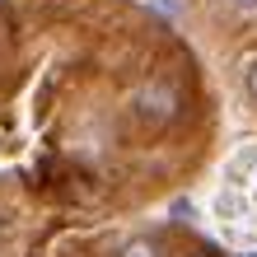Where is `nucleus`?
<instances>
[{"mask_svg": "<svg viewBox=\"0 0 257 257\" xmlns=\"http://www.w3.org/2000/svg\"><path fill=\"white\" fill-rule=\"evenodd\" d=\"M201 257H210V252H201Z\"/></svg>", "mask_w": 257, "mask_h": 257, "instance_id": "obj_6", "label": "nucleus"}, {"mask_svg": "<svg viewBox=\"0 0 257 257\" xmlns=\"http://www.w3.org/2000/svg\"><path fill=\"white\" fill-rule=\"evenodd\" d=\"M234 14H243V19H257V0H224Z\"/></svg>", "mask_w": 257, "mask_h": 257, "instance_id": "obj_4", "label": "nucleus"}, {"mask_svg": "<svg viewBox=\"0 0 257 257\" xmlns=\"http://www.w3.org/2000/svg\"><path fill=\"white\" fill-rule=\"evenodd\" d=\"M243 89H248V98L257 103V61H248V70H243Z\"/></svg>", "mask_w": 257, "mask_h": 257, "instance_id": "obj_5", "label": "nucleus"}, {"mask_svg": "<svg viewBox=\"0 0 257 257\" xmlns=\"http://www.w3.org/2000/svg\"><path fill=\"white\" fill-rule=\"evenodd\" d=\"M252 164H257V150H243V155H234V159H229V183H243V178L252 173Z\"/></svg>", "mask_w": 257, "mask_h": 257, "instance_id": "obj_2", "label": "nucleus"}, {"mask_svg": "<svg viewBox=\"0 0 257 257\" xmlns=\"http://www.w3.org/2000/svg\"><path fill=\"white\" fill-rule=\"evenodd\" d=\"M131 112L141 117V122H150V126H164V122H173V117L183 112V94H178V84H169V80H145V84H136V94H131Z\"/></svg>", "mask_w": 257, "mask_h": 257, "instance_id": "obj_1", "label": "nucleus"}, {"mask_svg": "<svg viewBox=\"0 0 257 257\" xmlns=\"http://www.w3.org/2000/svg\"><path fill=\"white\" fill-rule=\"evenodd\" d=\"M117 257H159V243L155 238H126Z\"/></svg>", "mask_w": 257, "mask_h": 257, "instance_id": "obj_3", "label": "nucleus"}]
</instances>
